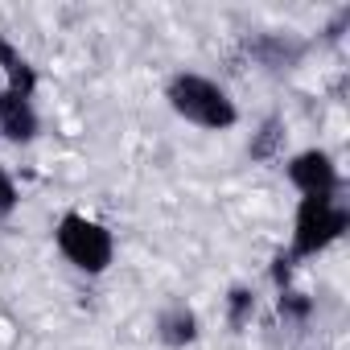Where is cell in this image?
I'll use <instances>...</instances> for the list:
<instances>
[{
  "label": "cell",
  "mask_w": 350,
  "mask_h": 350,
  "mask_svg": "<svg viewBox=\"0 0 350 350\" xmlns=\"http://www.w3.org/2000/svg\"><path fill=\"white\" fill-rule=\"evenodd\" d=\"M165 99H169V107L178 111L182 120H190V124H198V128H206V132H227V128H235V120H239L235 99H231L219 83H211V79H202V75H190V70H182V75L169 79Z\"/></svg>",
  "instance_id": "obj_1"
},
{
  "label": "cell",
  "mask_w": 350,
  "mask_h": 350,
  "mask_svg": "<svg viewBox=\"0 0 350 350\" xmlns=\"http://www.w3.org/2000/svg\"><path fill=\"white\" fill-rule=\"evenodd\" d=\"M54 239H58V252H62L79 272H87V276L107 272V264H111V256H116L111 231H107L103 223L79 215V211H66V215L58 219Z\"/></svg>",
  "instance_id": "obj_2"
},
{
  "label": "cell",
  "mask_w": 350,
  "mask_h": 350,
  "mask_svg": "<svg viewBox=\"0 0 350 350\" xmlns=\"http://www.w3.org/2000/svg\"><path fill=\"white\" fill-rule=\"evenodd\" d=\"M346 227H350V211L342 206V198H301L288 260H305V256L325 252L329 243L342 239Z\"/></svg>",
  "instance_id": "obj_3"
},
{
  "label": "cell",
  "mask_w": 350,
  "mask_h": 350,
  "mask_svg": "<svg viewBox=\"0 0 350 350\" xmlns=\"http://www.w3.org/2000/svg\"><path fill=\"white\" fill-rule=\"evenodd\" d=\"M288 182L305 194V198H338L342 178H338V165L329 152L321 148H305L288 161Z\"/></svg>",
  "instance_id": "obj_4"
},
{
  "label": "cell",
  "mask_w": 350,
  "mask_h": 350,
  "mask_svg": "<svg viewBox=\"0 0 350 350\" xmlns=\"http://www.w3.org/2000/svg\"><path fill=\"white\" fill-rule=\"evenodd\" d=\"M0 132H5L9 140H17V144H25V140H33V136H38L33 95L13 91V87L0 91Z\"/></svg>",
  "instance_id": "obj_5"
},
{
  "label": "cell",
  "mask_w": 350,
  "mask_h": 350,
  "mask_svg": "<svg viewBox=\"0 0 350 350\" xmlns=\"http://www.w3.org/2000/svg\"><path fill=\"white\" fill-rule=\"evenodd\" d=\"M247 54H252L260 66H268V70H293V66L301 62L305 46L293 42V38H280V33H260V38L247 42Z\"/></svg>",
  "instance_id": "obj_6"
},
{
  "label": "cell",
  "mask_w": 350,
  "mask_h": 350,
  "mask_svg": "<svg viewBox=\"0 0 350 350\" xmlns=\"http://www.w3.org/2000/svg\"><path fill=\"white\" fill-rule=\"evenodd\" d=\"M157 338H161L165 346H186V342H194V338H198V317H194V309L169 305V309L157 317Z\"/></svg>",
  "instance_id": "obj_7"
},
{
  "label": "cell",
  "mask_w": 350,
  "mask_h": 350,
  "mask_svg": "<svg viewBox=\"0 0 350 350\" xmlns=\"http://www.w3.org/2000/svg\"><path fill=\"white\" fill-rule=\"evenodd\" d=\"M0 70H5L9 75V87L13 91H25V95H33L38 91V75H33V66L9 46V38L5 33H0Z\"/></svg>",
  "instance_id": "obj_8"
},
{
  "label": "cell",
  "mask_w": 350,
  "mask_h": 350,
  "mask_svg": "<svg viewBox=\"0 0 350 350\" xmlns=\"http://www.w3.org/2000/svg\"><path fill=\"white\" fill-rule=\"evenodd\" d=\"M280 144H284V124L272 116V120H264V124H260V132L252 136L247 157H252V161H272V157L280 152Z\"/></svg>",
  "instance_id": "obj_9"
},
{
  "label": "cell",
  "mask_w": 350,
  "mask_h": 350,
  "mask_svg": "<svg viewBox=\"0 0 350 350\" xmlns=\"http://www.w3.org/2000/svg\"><path fill=\"white\" fill-rule=\"evenodd\" d=\"M252 313H256V293L243 288V284H235L227 293V321H231V329H243L252 321Z\"/></svg>",
  "instance_id": "obj_10"
},
{
  "label": "cell",
  "mask_w": 350,
  "mask_h": 350,
  "mask_svg": "<svg viewBox=\"0 0 350 350\" xmlns=\"http://www.w3.org/2000/svg\"><path fill=\"white\" fill-rule=\"evenodd\" d=\"M276 309H280V317H284V321H309V313H313V301H309L305 293L280 288V301H276Z\"/></svg>",
  "instance_id": "obj_11"
},
{
  "label": "cell",
  "mask_w": 350,
  "mask_h": 350,
  "mask_svg": "<svg viewBox=\"0 0 350 350\" xmlns=\"http://www.w3.org/2000/svg\"><path fill=\"white\" fill-rule=\"evenodd\" d=\"M17 206V186H13V178L5 169H0V215H9Z\"/></svg>",
  "instance_id": "obj_12"
}]
</instances>
